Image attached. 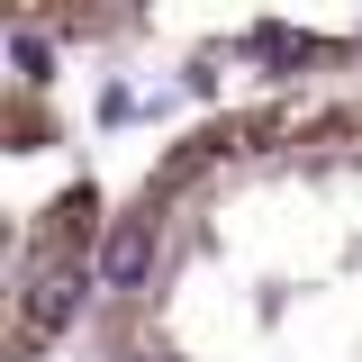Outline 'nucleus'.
I'll list each match as a JSON object with an SVG mask.
<instances>
[{"label":"nucleus","instance_id":"f03ea898","mask_svg":"<svg viewBox=\"0 0 362 362\" xmlns=\"http://www.w3.org/2000/svg\"><path fill=\"white\" fill-rule=\"evenodd\" d=\"M73 308H82V272H37V290H28V344L64 335Z\"/></svg>","mask_w":362,"mask_h":362},{"label":"nucleus","instance_id":"20e7f679","mask_svg":"<svg viewBox=\"0 0 362 362\" xmlns=\"http://www.w3.org/2000/svg\"><path fill=\"white\" fill-rule=\"evenodd\" d=\"M136 362H154V354H136Z\"/></svg>","mask_w":362,"mask_h":362},{"label":"nucleus","instance_id":"7ed1b4c3","mask_svg":"<svg viewBox=\"0 0 362 362\" xmlns=\"http://www.w3.org/2000/svg\"><path fill=\"white\" fill-rule=\"evenodd\" d=\"M9 54H18V73H28V82H45V45H37V37H9Z\"/></svg>","mask_w":362,"mask_h":362},{"label":"nucleus","instance_id":"f257e3e1","mask_svg":"<svg viewBox=\"0 0 362 362\" xmlns=\"http://www.w3.org/2000/svg\"><path fill=\"white\" fill-rule=\"evenodd\" d=\"M145 272H154V218H118L100 235V281L109 290H136Z\"/></svg>","mask_w":362,"mask_h":362}]
</instances>
